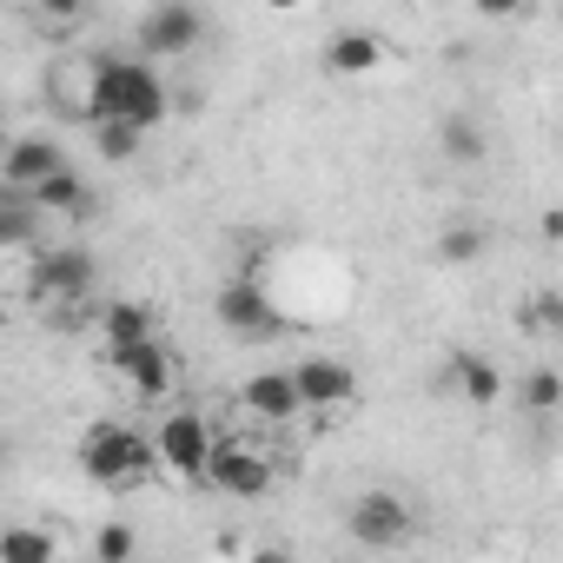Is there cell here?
<instances>
[{
	"label": "cell",
	"instance_id": "cb8c5ba5",
	"mask_svg": "<svg viewBox=\"0 0 563 563\" xmlns=\"http://www.w3.org/2000/svg\"><path fill=\"white\" fill-rule=\"evenodd\" d=\"M245 563H292V550H286V543H258Z\"/></svg>",
	"mask_w": 563,
	"mask_h": 563
},
{
	"label": "cell",
	"instance_id": "2e32d148",
	"mask_svg": "<svg viewBox=\"0 0 563 563\" xmlns=\"http://www.w3.org/2000/svg\"><path fill=\"white\" fill-rule=\"evenodd\" d=\"M0 563H60V530H47V523L0 530Z\"/></svg>",
	"mask_w": 563,
	"mask_h": 563
},
{
	"label": "cell",
	"instance_id": "ffe728a7",
	"mask_svg": "<svg viewBox=\"0 0 563 563\" xmlns=\"http://www.w3.org/2000/svg\"><path fill=\"white\" fill-rule=\"evenodd\" d=\"M140 146H146V133H140V126H126V120H100V126H93V153H100L107 166L140 159Z\"/></svg>",
	"mask_w": 563,
	"mask_h": 563
},
{
	"label": "cell",
	"instance_id": "e0dca14e",
	"mask_svg": "<svg viewBox=\"0 0 563 563\" xmlns=\"http://www.w3.org/2000/svg\"><path fill=\"white\" fill-rule=\"evenodd\" d=\"M34 206H41V212H60V219H87V206H93V186H87V179L67 166V173H54V179L34 192Z\"/></svg>",
	"mask_w": 563,
	"mask_h": 563
},
{
	"label": "cell",
	"instance_id": "9a60e30c",
	"mask_svg": "<svg viewBox=\"0 0 563 563\" xmlns=\"http://www.w3.org/2000/svg\"><path fill=\"white\" fill-rule=\"evenodd\" d=\"M325 67H332V74H378V67H385V41H378L372 27H339V34L325 41Z\"/></svg>",
	"mask_w": 563,
	"mask_h": 563
},
{
	"label": "cell",
	"instance_id": "9c48e42d",
	"mask_svg": "<svg viewBox=\"0 0 563 563\" xmlns=\"http://www.w3.org/2000/svg\"><path fill=\"white\" fill-rule=\"evenodd\" d=\"M54 173H67V153H60V140H47V133H21V140H8V159H0V179H8V192H41Z\"/></svg>",
	"mask_w": 563,
	"mask_h": 563
},
{
	"label": "cell",
	"instance_id": "7a4b0ae2",
	"mask_svg": "<svg viewBox=\"0 0 563 563\" xmlns=\"http://www.w3.org/2000/svg\"><path fill=\"white\" fill-rule=\"evenodd\" d=\"M80 471H87L100 490H140V484L159 471V451H153L146 431L107 418V424H93V431L80 438Z\"/></svg>",
	"mask_w": 563,
	"mask_h": 563
},
{
	"label": "cell",
	"instance_id": "44dd1931",
	"mask_svg": "<svg viewBox=\"0 0 563 563\" xmlns=\"http://www.w3.org/2000/svg\"><path fill=\"white\" fill-rule=\"evenodd\" d=\"M484 252H490V232L471 225V219L444 225V239H438V258H444V265H471V258H484Z\"/></svg>",
	"mask_w": 563,
	"mask_h": 563
},
{
	"label": "cell",
	"instance_id": "4fadbf2b",
	"mask_svg": "<svg viewBox=\"0 0 563 563\" xmlns=\"http://www.w3.org/2000/svg\"><path fill=\"white\" fill-rule=\"evenodd\" d=\"M107 365H113L140 398H166V391H173V378H179V358H173V345H166V339L133 345V352H107Z\"/></svg>",
	"mask_w": 563,
	"mask_h": 563
},
{
	"label": "cell",
	"instance_id": "d4e9b609",
	"mask_svg": "<svg viewBox=\"0 0 563 563\" xmlns=\"http://www.w3.org/2000/svg\"><path fill=\"white\" fill-rule=\"evenodd\" d=\"M543 239H563V206H556V212H543Z\"/></svg>",
	"mask_w": 563,
	"mask_h": 563
},
{
	"label": "cell",
	"instance_id": "3957f363",
	"mask_svg": "<svg viewBox=\"0 0 563 563\" xmlns=\"http://www.w3.org/2000/svg\"><path fill=\"white\" fill-rule=\"evenodd\" d=\"M153 451H159V464H166L173 477H199V484H206V464H212V451H219V431H212V418H206V411L179 405V411H166V418H159Z\"/></svg>",
	"mask_w": 563,
	"mask_h": 563
},
{
	"label": "cell",
	"instance_id": "52a82bcc",
	"mask_svg": "<svg viewBox=\"0 0 563 563\" xmlns=\"http://www.w3.org/2000/svg\"><path fill=\"white\" fill-rule=\"evenodd\" d=\"M292 378H299L306 418H332V411H345V405L358 398V372H352L345 358H332V352H312V358H299V365H292Z\"/></svg>",
	"mask_w": 563,
	"mask_h": 563
},
{
	"label": "cell",
	"instance_id": "7c38bea8",
	"mask_svg": "<svg viewBox=\"0 0 563 563\" xmlns=\"http://www.w3.org/2000/svg\"><path fill=\"white\" fill-rule=\"evenodd\" d=\"M239 405H245L258 424H292V418H306V398H299L292 365H286V372H252L245 391H239Z\"/></svg>",
	"mask_w": 563,
	"mask_h": 563
},
{
	"label": "cell",
	"instance_id": "484cf974",
	"mask_svg": "<svg viewBox=\"0 0 563 563\" xmlns=\"http://www.w3.org/2000/svg\"><path fill=\"white\" fill-rule=\"evenodd\" d=\"M556 339H563V332H556Z\"/></svg>",
	"mask_w": 563,
	"mask_h": 563
},
{
	"label": "cell",
	"instance_id": "603a6c76",
	"mask_svg": "<svg viewBox=\"0 0 563 563\" xmlns=\"http://www.w3.org/2000/svg\"><path fill=\"white\" fill-rule=\"evenodd\" d=\"M140 556V537H133V523H100L93 530V563H133Z\"/></svg>",
	"mask_w": 563,
	"mask_h": 563
},
{
	"label": "cell",
	"instance_id": "30bf717a",
	"mask_svg": "<svg viewBox=\"0 0 563 563\" xmlns=\"http://www.w3.org/2000/svg\"><path fill=\"white\" fill-rule=\"evenodd\" d=\"M41 292H47V306H80L87 292H93V252L87 245H54V252H41Z\"/></svg>",
	"mask_w": 563,
	"mask_h": 563
},
{
	"label": "cell",
	"instance_id": "5b68a950",
	"mask_svg": "<svg viewBox=\"0 0 563 563\" xmlns=\"http://www.w3.org/2000/svg\"><path fill=\"white\" fill-rule=\"evenodd\" d=\"M272 477H278V464H272L258 444H245V438H219V451H212V464H206V484H212L219 497H239V504H258V497L272 490Z\"/></svg>",
	"mask_w": 563,
	"mask_h": 563
},
{
	"label": "cell",
	"instance_id": "8992f818",
	"mask_svg": "<svg viewBox=\"0 0 563 563\" xmlns=\"http://www.w3.org/2000/svg\"><path fill=\"white\" fill-rule=\"evenodd\" d=\"M47 100H54L60 120H80L93 133V120H100V54H60L47 67Z\"/></svg>",
	"mask_w": 563,
	"mask_h": 563
},
{
	"label": "cell",
	"instance_id": "ba28073f",
	"mask_svg": "<svg viewBox=\"0 0 563 563\" xmlns=\"http://www.w3.org/2000/svg\"><path fill=\"white\" fill-rule=\"evenodd\" d=\"M212 319L232 339H272L278 332V312H272V299H265L258 278H225V286L212 292Z\"/></svg>",
	"mask_w": 563,
	"mask_h": 563
},
{
	"label": "cell",
	"instance_id": "ac0fdd59",
	"mask_svg": "<svg viewBox=\"0 0 563 563\" xmlns=\"http://www.w3.org/2000/svg\"><path fill=\"white\" fill-rule=\"evenodd\" d=\"M451 385H457L471 405H497V398H504V372H497L490 358H471V352L451 358Z\"/></svg>",
	"mask_w": 563,
	"mask_h": 563
},
{
	"label": "cell",
	"instance_id": "d6986e66",
	"mask_svg": "<svg viewBox=\"0 0 563 563\" xmlns=\"http://www.w3.org/2000/svg\"><path fill=\"white\" fill-rule=\"evenodd\" d=\"M517 405H523V411H537V418L563 411V372H550V365L523 372V378H517Z\"/></svg>",
	"mask_w": 563,
	"mask_h": 563
},
{
	"label": "cell",
	"instance_id": "8fae6325",
	"mask_svg": "<svg viewBox=\"0 0 563 563\" xmlns=\"http://www.w3.org/2000/svg\"><path fill=\"white\" fill-rule=\"evenodd\" d=\"M199 41H206V14H199V8L166 0V8L140 14V54H192Z\"/></svg>",
	"mask_w": 563,
	"mask_h": 563
},
{
	"label": "cell",
	"instance_id": "7402d4cb",
	"mask_svg": "<svg viewBox=\"0 0 563 563\" xmlns=\"http://www.w3.org/2000/svg\"><path fill=\"white\" fill-rule=\"evenodd\" d=\"M438 140H444V153H451L457 166H471V159H484V126H477L471 113H451Z\"/></svg>",
	"mask_w": 563,
	"mask_h": 563
},
{
	"label": "cell",
	"instance_id": "277c9868",
	"mask_svg": "<svg viewBox=\"0 0 563 563\" xmlns=\"http://www.w3.org/2000/svg\"><path fill=\"white\" fill-rule=\"evenodd\" d=\"M345 530H352V543H365V550H398V543H411L418 510H411L398 490H358L352 510H345Z\"/></svg>",
	"mask_w": 563,
	"mask_h": 563
},
{
	"label": "cell",
	"instance_id": "5bb4252c",
	"mask_svg": "<svg viewBox=\"0 0 563 563\" xmlns=\"http://www.w3.org/2000/svg\"><path fill=\"white\" fill-rule=\"evenodd\" d=\"M93 319H100V345L107 352H133V345H153L159 339V312L146 299H107Z\"/></svg>",
	"mask_w": 563,
	"mask_h": 563
},
{
	"label": "cell",
	"instance_id": "6da1fadb",
	"mask_svg": "<svg viewBox=\"0 0 563 563\" xmlns=\"http://www.w3.org/2000/svg\"><path fill=\"white\" fill-rule=\"evenodd\" d=\"M166 107H173V93H166V80H159L153 60H140V54H100V120H126V126L153 133L166 120Z\"/></svg>",
	"mask_w": 563,
	"mask_h": 563
}]
</instances>
